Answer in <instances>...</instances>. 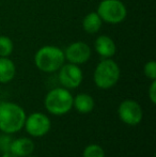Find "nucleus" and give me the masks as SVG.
Returning a JSON list of instances; mask_svg holds the SVG:
<instances>
[{"instance_id": "f257e3e1", "label": "nucleus", "mask_w": 156, "mask_h": 157, "mask_svg": "<svg viewBox=\"0 0 156 157\" xmlns=\"http://www.w3.org/2000/svg\"><path fill=\"white\" fill-rule=\"evenodd\" d=\"M26 113L21 106L3 101L0 104V129L6 134L18 132L25 125Z\"/></svg>"}, {"instance_id": "f03ea898", "label": "nucleus", "mask_w": 156, "mask_h": 157, "mask_svg": "<svg viewBox=\"0 0 156 157\" xmlns=\"http://www.w3.org/2000/svg\"><path fill=\"white\" fill-rule=\"evenodd\" d=\"M64 52L61 48L52 45L41 47L34 56V63L36 67L45 73L58 71L64 64Z\"/></svg>"}, {"instance_id": "7ed1b4c3", "label": "nucleus", "mask_w": 156, "mask_h": 157, "mask_svg": "<svg viewBox=\"0 0 156 157\" xmlns=\"http://www.w3.org/2000/svg\"><path fill=\"white\" fill-rule=\"evenodd\" d=\"M120 78V67L111 59H104L97 64L94 71V82L101 89H109L118 82Z\"/></svg>"}, {"instance_id": "20e7f679", "label": "nucleus", "mask_w": 156, "mask_h": 157, "mask_svg": "<svg viewBox=\"0 0 156 157\" xmlns=\"http://www.w3.org/2000/svg\"><path fill=\"white\" fill-rule=\"evenodd\" d=\"M73 106V96L63 88H56L48 92L45 98V107L50 113L64 114L71 110Z\"/></svg>"}, {"instance_id": "39448f33", "label": "nucleus", "mask_w": 156, "mask_h": 157, "mask_svg": "<svg viewBox=\"0 0 156 157\" xmlns=\"http://www.w3.org/2000/svg\"><path fill=\"white\" fill-rule=\"evenodd\" d=\"M96 12L103 21L113 25L122 23L127 15L126 6L121 0H102Z\"/></svg>"}, {"instance_id": "423d86ee", "label": "nucleus", "mask_w": 156, "mask_h": 157, "mask_svg": "<svg viewBox=\"0 0 156 157\" xmlns=\"http://www.w3.org/2000/svg\"><path fill=\"white\" fill-rule=\"evenodd\" d=\"M119 117L128 125H137L142 120V110L140 105L135 101L126 99L119 106Z\"/></svg>"}, {"instance_id": "0eeeda50", "label": "nucleus", "mask_w": 156, "mask_h": 157, "mask_svg": "<svg viewBox=\"0 0 156 157\" xmlns=\"http://www.w3.org/2000/svg\"><path fill=\"white\" fill-rule=\"evenodd\" d=\"M59 70V80L67 89H75L82 81V72L77 64H63Z\"/></svg>"}, {"instance_id": "6e6552de", "label": "nucleus", "mask_w": 156, "mask_h": 157, "mask_svg": "<svg viewBox=\"0 0 156 157\" xmlns=\"http://www.w3.org/2000/svg\"><path fill=\"white\" fill-rule=\"evenodd\" d=\"M64 57L67 61H70V63L77 65L86 63L91 57V48L85 42H74L67 47Z\"/></svg>"}, {"instance_id": "1a4fd4ad", "label": "nucleus", "mask_w": 156, "mask_h": 157, "mask_svg": "<svg viewBox=\"0 0 156 157\" xmlns=\"http://www.w3.org/2000/svg\"><path fill=\"white\" fill-rule=\"evenodd\" d=\"M25 126L27 132L33 137H42L50 129V120L43 113L36 112L26 119Z\"/></svg>"}, {"instance_id": "9d476101", "label": "nucleus", "mask_w": 156, "mask_h": 157, "mask_svg": "<svg viewBox=\"0 0 156 157\" xmlns=\"http://www.w3.org/2000/svg\"><path fill=\"white\" fill-rule=\"evenodd\" d=\"M94 47L95 50L101 57L105 59L111 58L112 56H115L116 50V43L109 35H100L97 39L94 42Z\"/></svg>"}, {"instance_id": "9b49d317", "label": "nucleus", "mask_w": 156, "mask_h": 157, "mask_svg": "<svg viewBox=\"0 0 156 157\" xmlns=\"http://www.w3.org/2000/svg\"><path fill=\"white\" fill-rule=\"evenodd\" d=\"M34 143L31 139L28 138H19L12 141L10 151L15 154L17 157H26L33 152Z\"/></svg>"}, {"instance_id": "f8f14e48", "label": "nucleus", "mask_w": 156, "mask_h": 157, "mask_svg": "<svg viewBox=\"0 0 156 157\" xmlns=\"http://www.w3.org/2000/svg\"><path fill=\"white\" fill-rule=\"evenodd\" d=\"M103 25V21L97 14V12H91L87 14L82 19V28L89 34H94L98 32Z\"/></svg>"}, {"instance_id": "ddd939ff", "label": "nucleus", "mask_w": 156, "mask_h": 157, "mask_svg": "<svg viewBox=\"0 0 156 157\" xmlns=\"http://www.w3.org/2000/svg\"><path fill=\"white\" fill-rule=\"evenodd\" d=\"M15 64L8 57H0V82L6 83L15 76Z\"/></svg>"}, {"instance_id": "4468645a", "label": "nucleus", "mask_w": 156, "mask_h": 157, "mask_svg": "<svg viewBox=\"0 0 156 157\" xmlns=\"http://www.w3.org/2000/svg\"><path fill=\"white\" fill-rule=\"evenodd\" d=\"M73 104L76 110L81 113H88L92 111L94 108V99L89 94H78L75 98H73Z\"/></svg>"}, {"instance_id": "2eb2a0df", "label": "nucleus", "mask_w": 156, "mask_h": 157, "mask_svg": "<svg viewBox=\"0 0 156 157\" xmlns=\"http://www.w3.org/2000/svg\"><path fill=\"white\" fill-rule=\"evenodd\" d=\"M12 40L6 35H0V57H9L13 52Z\"/></svg>"}, {"instance_id": "dca6fc26", "label": "nucleus", "mask_w": 156, "mask_h": 157, "mask_svg": "<svg viewBox=\"0 0 156 157\" xmlns=\"http://www.w3.org/2000/svg\"><path fill=\"white\" fill-rule=\"evenodd\" d=\"M83 157H105L104 150L97 144L88 145L83 152Z\"/></svg>"}, {"instance_id": "f3484780", "label": "nucleus", "mask_w": 156, "mask_h": 157, "mask_svg": "<svg viewBox=\"0 0 156 157\" xmlns=\"http://www.w3.org/2000/svg\"><path fill=\"white\" fill-rule=\"evenodd\" d=\"M143 71H144V75H146L148 78L152 79V80H155L156 79V63H155V61L151 60V61H149L148 63H146Z\"/></svg>"}, {"instance_id": "a211bd4d", "label": "nucleus", "mask_w": 156, "mask_h": 157, "mask_svg": "<svg viewBox=\"0 0 156 157\" xmlns=\"http://www.w3.org/2000/svg\"><path fill=\"white\" fill-rule=\"evenodd\" d=\"M11 143H12V140L9 136H2L0 138V150L4 152L10 151L11 147Z\"/></svg>"}, {"instance_id": "6ab92c4d", "label": "nucleus", "mask_w": 156, "mask_h": 157, "mask_svg": "<svg viewBox=\"0 0 156 157\" xmlns=\"http://www.w3.org/2000/svg\"><path fill=\"white\" fill-rule=\"evenodd\" d=\"M156 81L153 80L152 81V85L150 87V90H149V96H150L151 101H152L153 104L156 103Z\"/></svg>"}, {"instance_id": "aec40b11", "label": "nucleus", "mask_w": 156, "mask_h": 157, "mask_svg": "<svg viewBox=\"0 0 156 157\" xmlns=\"http://www.w3.org/2000/svg\"><path fill=\"white\" fill-rule=\"evenodd\" d=\"M2 157H17V156L15 155V154H13L11 151H8V152H4Z\"/></svg>"}]
</instances>
